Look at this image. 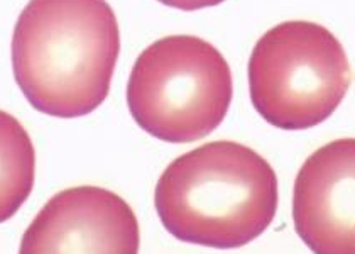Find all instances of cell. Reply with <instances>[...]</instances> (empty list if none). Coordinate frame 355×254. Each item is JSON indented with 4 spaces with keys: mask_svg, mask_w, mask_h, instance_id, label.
Instances as JSON below:
<instances>
[{
    "mask_svg": "<svg viewBox=\"0 0 355 254\" xmlns=\"http://www.w3.org/2000/svg\"><path fill=\"white\" fill-rule=\"evenodd\" d=\"M121 31L107 0H29L14 28L15 82L36 110L94 112L110 90Z\"/></svg>",
    "mask_w": 355,
    "mask_h": 254,
    "instance_id": "cell-1",
    "label": "cell"
},
{
    "mask_svg": "<svg viewBox=\"0 0 355 254\" xmlns=\"http://www.w3.org/2000/svg\"><path fill=\"white\" fill-rule=\"evenodd\" d=\"M157 215L176 239L232 249L259 237L276 217L277 176L259 153L214 141L176 158L156 185Z\"/></svg>",
    "mask_w": 355,
    "mask_h": 254,
    "instance_id": "cell-2",
    "label": "cell"
},
{
    "mask_svg": "<svg viewBox=\"0 0 355 254\" xmlns=\"http://www.w3.org/2000/svg\"><path fill=\"white\" fill-rule=\"evenodd\" d=\"M232 71L214 44L168 36L139 55L127 105L141 129L166 142H193L214 133L229 112Z\"/></svg>",
    "mask_w": 355,
    "mask_h": 254,
    "instance_id": "cell-3",
    "label": "cell"
},
{
    "mask_svg": "<svg viewBox=\"0 0 355 254\" xmlns=\"http://www.w3.org/2000/svg\"><path fill=\"white\" fill-rule=\"evenodd\" d=\"M349 87L345 49L316 22H281L256 42L250 55L252 105L279 129L301 130L325 122Z\"/></svg>",
    "mask_w": 355,
    "mask_h": 254,
    "instance_id": "cell-4",
    "label": "cell"
},
{
    "mask_svg": "<svg viewBox=\"0 0 355 254\" xmlns=\"http://www.w3.org/2000/svg\"><path fill=\"white\" fill-rule=\"evenodd\" d=\"M141 244L134 210L114 192L75 187L42 207L22 236V254H136Z\"/></svg>",
    "mask_w": 355,
    "mask_h": 254,
    "instance_id": "cell-5",
    "label": "cell"
},
{
    "mask_svg": "<svg viewBox=\"0 0 355 254\" xmlns=\"http://www.w3.org/2000/svg\"><path fill=\"white\" fill-rule=\"evenodd\" d=\"M293 222L318 254H355V139L331 141L308 156L293 192Z\"/></svg>",
    "mask_w": 355,
    "mask_h": 254,
    "instance_id": "cell-6",
    "label": "cell"
},
{
    "mask_svg": "<svg viewBox=\"0 0 355 254\" xmlns=\"http://www.w3.org/2000/svg\"><path fill=\"white\" fill-rule=\"evenodd\" d=\"M36 180V151L24 126L0 110V222L24 205Z\"/></svg>",
    "mask_w": 355,
    "mask_h": 254,
    "instance_id": "cell-7",
    "label": "cell"
},
{
    "mask_svg": "<svg viewBox=\"0 0 355 254\" xmlns=\"http://www.w3.org/2000/svg\"><path fill=\"white\" fill-rule=\"evenodd\" d=\"M161 3L169 7H175V9L180 10H198V9H205V7H214L222 3L223 0H159Z\"/></svg>",
    "mask_w": 355,
    "mask_h": 254,
    "instance_id": "cell-8",
    "label": "cell"
}]
</instances>
